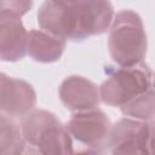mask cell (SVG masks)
Instances as JSON below:
<instances>
[{
    "instance_id": "cell-14",
    "label": "cell",
    "mask_w": 155,
    "mask_h": 155,
    "mask_svg": "<svg viewBox=\"0 0 155 155\" xmlns=\"http://www.w3.org/2000/svg\"><path fill=\"white\" fill-rule=\"evenodd\" d=\"M54 4H58V5H71V4H76V2H80L82 0H50Z\"/></svg>"
},
{
    "instance_id": "cell-2",
    "label": "cell",
    "mask_w": 155,
    "mask_h": 155,
    "mask_svg": "<svg viewBox=\"0 0 155 155\" xmlns=\"http://www.w3.org/2000/svg\"><path fill=\"white\" fill-rule=\"evenodd\" d=\"M21 128L25 142L24 153L71 154L74 151L67 127L51 111L31 109L22 116Z\"/></svg>"
},
{
    "instance_id": "cell-11",
    "label": "cell",
    "mask_w": 155,
    "mask_h": 155,
    "mask_svg": "<svg viewBox=\"0 0 155 155\" xmlns=\"http://www.w3.org/2000/svg\"><path fill=\"white\" fill-rule=\"evenodd\" d=\"M25 150L21 125L12 116L0 113V155H18Z\"/></svg>"
},
{
    "instance_id": "cell-8",
    "label": "cell",
    "mask_w": 155,
    "mask_h": 155,
    "mask_svg": "<svg viewBox=\"0 0 155 155\" xmlns=\"http://www.w3.org/2000/svg\"><path fill=\"white\" fill-rule=\"evenodd\" d=\"M21 18L12 11L0 12V61L17 62L27 54L28 30Z\"/></svg>"
},
{
    "instance_id": "cell-1",
    "label": "cell",
    "mask_w": 155,
    "mask_h": 155,
    "mask_svg": "<svg viewBox=\"0 0 155 155\" xmlns=\"http://www.w3.org/2000/svg\"><path fill=\"white\" fill-rule=\"evenodd\" d=\"M114 15L110 0H82L71 5L45 0L38 11V23L52 35L80 42L105 33Z\"/></svg>"
},
{
    "instance_id": "cell-12",
    "label": "cell",
    "mask_w": 155,
    "mask_h": 155,
    "mask_svg": "<svg viewBox=\"0 0 155 155\" xmlns=\"http://www.w3.org/2000/svg\"><path fill=\"white\" fill-rule=\"evenodd\" d=\"M121 113L125 116L143 120L153 121L154 119V88L153 86L148 88L142 94L137 96L121 108Z\"/></svg>"
},
{
    "instance_id": "cell-9",
    "label": "cell",
    "mask_w": 155,
    "mask_h": 155,
    "mask_svg": "<svg viewBox=\"0 0 155 155\" xmlns=\"http://www.w3.org/2000/svg\"><path fill=\"white\" fill-rule=\"evenodd\" d=\"M59 98L67 109L75 113L98 108L101 101L97 85L79 75H71L63 80L59 87Z\"/></svg>"
},
{
    "instance_id": "cell-4",
    "label": "cell",
    "mask_w": 155,
    "mask_h": 155,
    "mask_svg": "<svg viewBox=\"0 0 155 155\" xmlns=\"http://www.w3.org/2000/svg\"><path fill=\"white\" fill-rule=\"evenodd\" d=\"M105 71L108 76L99 87V96L110 107L121 108L153 86V70L144 62Z\"/></svg>"
},
{
    "instance_id": "cell-13",
    "label": "cell",
    "mask_w": 155,
    "mask_h": 155,
    "mask_svg": "<svg viewBox=\"0 0 155 155\" xmlns=\"http://www.w3.org/2000/svg\"><path fill=\"white\" fill-rule=\"evenodd\" d=\"M33 5V0H0V12L12 11L24 16Z\"/></svg>"
},
{
    "instance_id": "cell-7",
    "label": "cell",
    "mask_w": 155,
    "mask_h": 155,
    "mask_svg": "<svg viewBox=\"0 0 155 155\" xmlns=\"http://www.w3.org/2000/svg\"><path fill=\"white\" fill-rule=\"evenodd\" d=\"M36 93L33 86L18 78L0 73V113L18 117L34 109Z\"/></svg>"
},
{
    "instance_id": "cell-10",
    "label": "cell",
    "mask_w": 155,
    "mask_h": 155,
    "mask_svg": "<svg viewBox=\"0 0 155 155\" xmlns=\"http://www.w3.org/2000/svg\"><path fill=\"white\" fill-rule=\"evenodd\" d=\"M65 40L42 29L28 31L27 53L36 62L52 63L58 61L65 48Z\"/></svg>"
},
{
    "instance_id": "cell-3",
    "label": "cell",
    "mask_w": 155,
    "mask_h": 155,
    "mask_svg": "<svg viewBox=\"0 0 155 155\" xmlns=\"http://www.w3.org/2000/svg\"><path fill=\"white\" fill-rule=\"evenodd\" d=\"M109 28L108 48L113 61L120 67L143 62L148 39L140 16L133 10H121L114 15Z\"/></svg>"
},
{
    "instance_id": "cell-5",
    "label": "cell",
    "mask_w": 155,
    "mask_h": 155,
    "mask_svg": "<svg viewBox=\"0 0 155 155\" xmlns=\"http://www.w3.org/2000/svg\"><path fill=\"white\" fill-rule=\"evenodd\" d=\"M153 121L122 117L111 125L108 148L111 154H151Z\"/></svg>"
},
{
    "instance_id": "cell-6",
    "label": "cell",
    "mask_w": 155,
    "mask_h": 155,
    "mask_svg": "<svg viewBox=\"0 0 155 155\" xmlns=\"http://www.w3.org/2000/svg\"><path fill=\"white\" fill-rule=\"evenodd\" d=\"M65 127L70 136L87 147L85 151L103 153L108 148L111 122L108 115L98 108L76 111Z\"/></svg>"
}]
</instances>
